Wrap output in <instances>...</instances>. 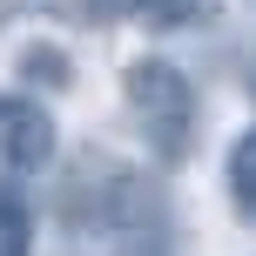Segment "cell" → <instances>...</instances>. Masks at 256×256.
<instances>
[{"instance_id": "obj_4", "label": "cell", "mask_w": 256, "mask_h": 256, "mask_svg": "<svg viewBox=\"0 0 256 256\" xmlns=\"http://www.w3.org/2000/svg\"><path fill=\"white\" fill-rule=\"evenodd\" d=\"M34 250V216H27L20 189L0 176V256H27Z\"/></svg>"}, {"instance_id": "obj_2", "label": "cell", "mask_w": 256, "mask_h": 256, "mask_svg": "<svg viewBox=\"0 0 256 256\" xmlns=\"http://www.w3.org/2000/svg\"><path fill=\"white\" fill-rule=\"evenodd\" d=\"M61 135H54V115L34 102V94H0V162L14 176H34V168L54 162Z\"/></svg>"}, {"instance_id": "obj_5", "label": "cell", "mask_w": 256, "mask_h": 256, "mask_svg": "<svg viewBox=\"0 0 256 256\" xmlns=\"http://www.w3.org/2000/svg\"><path fill=\"white\" fill-rule=\"evenodd\" d=\"M216 14V0H142V20L148 27H196Z\"/></svg>"}, {"instance_id": "obj_1", "label": "cell", "mask_w": 256, "mask_h": 256, "mask_svg": "<svg viewBox=\"0 0 256 256\" xmlns=\"http://www.w3.org/2000/svg\"><path fill=\"white\" fill-rule=\"evenodd\" d=\"M122 94H128V108H135V128L155 148V162L176 168L182 155L196 148V88H189V74H182L176 61L142 54V61H128Z\"/></svg>"}, {"instance_id": "obj_6", "label": "cell", "mask_w": 256, "mask_h": 256, "mask_svg": "<svg viewBox=\"0 0 256 256\" xmlns=\"http://www.w3.org/2000/svg\"><path fill=\"white\" fill-rule=\"evenodd\" d=\"M27 74L54 81V88H68V54L61 48H27Z\"/></svg>"}, {"instance_id": "obj_3", "label": "cell", "mask_w": 256, "mask_h": 256, "mask_svg": "<svg viewBox=\"0 0 256 256\" xmlns=\"http://www.w3.org/2000/svg\"><path fill=\"white\" fill-rule=\"evenodd\" d=\"M230 202L243 222H256V128H243L230 148Z\"/></svg>"}]
</instances>
